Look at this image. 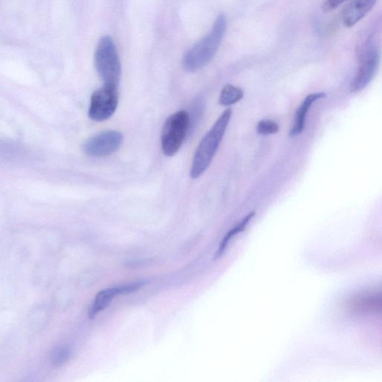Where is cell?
<instances>
[{
  "label": "cell",
  "instance_id": "8992f818",
  "mask_svg": "<svg viewBox=\"0 0 382 382\" xmlns=\"http://www.w3.org/2000/svg\"><path fill=\"white\" fill-rule=\"evenodd\" d=\"M124 137L117 131H106L90 139L84 145L85 154L93 157L111 156L123 143Z\"/></svg>",
  "mask_w": 382,
  "mask_h": 382
},
{
  "label": "cell",
  "instance_id": "6da1fadb",
  "mask_svg": "<svg viewBox=\"0 0 382 382\" xmlns=\"http://www.w3.org/2000/svg\"><path fill=\"white\" fill-rule=\"evenodd\" d=\"M226 29V18L219 15L211 32L198 41L183 58V68L189 72H195L206 66L216 55Z\"/></svg>",
  "mask_w": 382,
  "mask_h": 382
},
{
  "label": "cell",
  "instance_id": "9c48e42d",
  "mask_svg": "<svg viewBox=\"0 0 382 382\" xmlns=\"http://www.w3.org/2000/svg\"><path fill=\"white\" fill-rule=\"evenodd\" d=\"M377 0H351L343 13V23L346 28L353 27L369 13Z\"/></svg>",
  "mask_w": 382,
  "mask_h": 382
},
{
  "label": "cell",
  "instance_id": "7a4b0ae2",
  "mask_svg": "<svg viewBox=\"0 0 382 382\" xmlns=\"http://www.w3.org/2000/svg\"><path fill=\"white\" fill-rule=\"evenodd\" d=\"M232 110H226L205 135L198 145L192 162L191 176L197 179L208 169L215 157L232 117Z\"/></svg>",
  "mask_w": 382,
  "mask_h": 382
},
{
  "label": "cell",
  "instance_id": "ba28073f",
  "mask_svg": "<svg viewBox=\"0 0 382 382\" xmlns=\"http://www.w3.org/2000/svg\"><path fill=\"white\" fill-rule=\"evenodd\" d=\"M144 285V282H139L126 286L108 288L100 292L89 310L90 318L95 317L100 312L109 307L114 298L120 295L131 294L139 290Z\"/></svg>",
  "mask_w": 382,
  "mask_h": 382
},
{
  "label": "cell",
  "instance_id": "8fae6325",
  "mask_svg": "<svg viewBox=\"0 0 382 382\" xmlns=\"http://www.w3.org/2000/svg\"><path fill=\"white\" fill-rule=\"evenodd\" d=\"M349 305L356 312H377L381 310V297L376 295L360 296L354 299Z\"/></svg>",
  "mask_w": 382,
  "mask_h": 382
},
{
  "label": "cell",
  "instance_id": "2e32d148",
  "mask_svg": "<svg viewBox=\"0 0 382 382\" xmlns=\"http://www.w3.org/2000/svg\"><path fill=\"white\" fill-rule=\"evenodd\" d=\"M346 1H348V0H326L322 6V9L325 12H329L338 9Z\"/></svg>",
  "mask_w": 382,
  "mask_h": 382
},
{
  "label": "cell",
  "instance_id": "5bb4252c",
  "mask_svg": "<svg viewBox=\"0 0 382 382\" xmlns=\"http://www.w3.org/2000/svg\"><path fill=\"white\" fill-rule=\"evenodd\" d=\"M280 127L276 122L270 120L260 121L257 126V132L260 134H272L279 132Z\"/></svg>",
  "mask_w": 382,
  "mask_h": 382
},
{
  "label": "cell",
  "instance_id": "5b68a950",
  "mask_svg": "<svg viewBox=\"0 0 382 382\" xmlns=\"http://www.w3.org/2000/svg\"><path fill=\"white\" fill-rule=\"evenodd\" d=\"M118 101L117 87L104 85L91 96L89 117L96 122L109 120L115 113Z\"/></svg>",
  "mask_w": 382,
  "mask_h": 382
},
{
  "label": "cell",
  "instance_id": "9a60e30c",
  "mask_svg": "<svg viewBox=\"0 0 382 382\" xmlns=\"http://www.w3.org/2000/svg\"><path fill=\"white\" fill-rule=\"evenodd\" d=\"M70 356V351L66 347L59 348L55 351L53 356V362L55 365L65 364Z\"/></svg>",
  "mask_w": 382,
  "mask_h": 382
},
{
  "label": "cell",
  "instance_id": "4fadbf2b",
  "mask_svg": "<svg viewBox=\"0 0 382 382\" xmlns=\"http://www.w3.org/2000/svg\"><path fill=\"white\" fill-rule=\"evenodd\" d=\"M243 97V92L240 88L228 84L221 91L219 102L224 106L232 105L238 102Z\"/></svg>",
  "mask_w": 382,
  "mask_h": 382
},
{
  "label": "cell",
  "instance_id": "52a82bcc",
  "mask_svg": "<svg viewBox=\"0 0 382 382\" xmlns=\"http://www.w3.org/2000/svg\"><path fill=\"white\" fill-rule=\"evenodd\" d=\"M379 64L377 50L369 47L361 54L360 66L351 85V92L357 93L368 86L373 79Z\"/></svg>",
  "mask_w": 382,
  "mask_h": 382
},
{
  "label": "cell",
  "instance_id": "3957f363",
  "mask_svg": "<svg viewBox=\"0 0 382 382\" xmlns=\"http://www.w3.org/2000/svg\"><path fill=\"white\" fill-rule=\"evenodd\" d=\"M95 65L104 85L117 87L121 78V65L112 39L104 36L98 43Z\"/></svg>",
  "mask_w": 382,
  "mask_h": 382
},
{
  "label": "cell",
  "instance_id": "30bf717a",
  "mask_svg": "<svg viewBox=\"0 0 382 382\" xmlns=\"http://www.w3.org/2000/svg\"><path fill=\"white\" fill-rule=\"evenodd\" d=\"M325 97V93H314L304 99L297 110L295 125L290 132V137H295L303 132L305 126V120H307V115L313 103Z\"/></svg>",
  "mask_w": 382,
  "mask_h": 382
},
{
  "label": "cell",
  "instance_id": "7c38bea8",
  "mask_svg": "<svg viewBox=\"0 0 382 382\" xmlns=\"http://www.w3.org/2000/svg\"><path fill=\"white\" fill-rule=\"evenodd\" d=\"M255 215V211H253L251 213H249V215L245 218H244L238 226H236L235 228H233V229H231L230 231H229L226 235V236L224 237V238L223 239L221 243V246L216 255V259H218L219 258H221L223 254L224 253L227 246H228V244L229 243V241L231 240V239L233 238H234L235 235H237L238 234L243 232L244 230H245V229L247 228L248 224L250 223V222L252 221V219L254 218Z\"/></svg>",
  "mask_w": 382,
  "mask_h": 382
},
{
  "label": "cell",
  "instance_id": "277c9868",
  "mask_svg": "<svg viewBox=\"0 0 382 382\" xmlns=\"http://www.w3.org/2000/svg\"><path fill=\"white\" fill-rule=\"evenodd\" d=\"M190 126V115L184 110L177 112L166 120L161 136V149L166 156L172 157L177 154Z\"/></svg>",
  "mask_w": 382,
  "mask_h": 382
}]
</instances>
